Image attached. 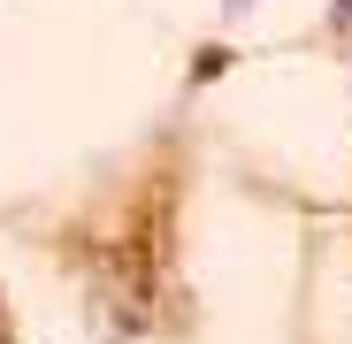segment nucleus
I'll return each mask as SVG.
<instances>
[{
    "label": "nucleus",
    "instance_id": "nucleus-1",
    "mask_svg": "<svg viewBox=\"0 0 352 344\" xmlns=\"http://www.w3.org/2000/svg\"><path fill=\"white\" fill-rule=\"evenodd\" d=\"M230 8H245V0H230Z\"/></svg>",
    "mask_w": 352,
    "mask_h": 344
}]
</instances>
